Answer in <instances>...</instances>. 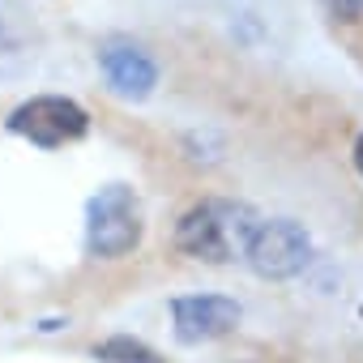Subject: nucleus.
<instances>
[{"mask_svg":"<svg viewBox=\"0 0 363 363\" xmlns=\"http://www.w3.org/2000/svg\"><path fill=\"white\" fill-rule=\"evenodd\" d=\"M257 223L261 218H257L252 206L214 197V201L193 206L184 218H179L175 244H179V252H189V257H197L206 265H227V261L248 252V240H252Z\"/></svg>","mask_w":363,"mask_h":363,"instance_id":"obj_1","label":"nucleus"},{"mask_svg":"<svg viewBox=\"0 0 363 363\" xmlns=\"http://www.w3.org/2000/svg\"><path fill=\"white\" fill-rule=\"evenodd\" d=\"M141 206L128 184H107L86 201V252L94 261H120L141 244Z\"/></svg>","mask_w":363,"mask_h":363,"instance_id":"obj_2","label":"nucleus"},{"mask_svg":"<svg viewBox=\"0 0 363 363\" xmlns=\"http://www.w3.org/2000/svg\"><path fill=\"white\" fill-rule=\"evenodd\" d=\"M5 128L39 150H60L69 141H82L90 133V116L82 103L73 99H60V94H39V99H26L22 107L9 111Z\"/></svg>","mask_w":363,"mask_h":363,"instance_id":"obj_3","label":"nucleus"},{"mask_svg":"<svg viewBox=\"0 0 363 363\" xmlns=\"http://www.w3.org/2000/svg\"><path fill=\"white\" fill-rule=\"evenodd\" d=\"M244 261L252 265V274L282 282V278H295V274L308 269V261H312V240H308V231H303L299 223H291V218H261L257 231H252V240H248Z\"/></svg>","mask_w":363,"mask_h":363,"instance_id":"obj_4","label":"nucleus"},{"mask_svg":"<svg viewBox=\"0 0 363 363\" xmlns=\"http://www.w3.org/2000/svg\"><path fill=\"white\" fill-rule=\"evenodd\" d=\"M244 308L227 295H179L171 299V320H175V337L179 342H214L223 333H231L240 325Z\"/></svg>","mask_w":363,"mask_h":363,"instance_id":"obj_5","label":"nucleus"},{"mask_svg":"<svg viewBox=\"0 0 363 363\" xmlns=\"http://www.w3.org/2000/svg\"><path fill=\"white\" fill-rule=\"evenodd\" d=\"M99 65H103L107 86H111L120 99H150L154 86H158V65H154L150 52L137 48L133 39H107V43L99 48Z\"/></svg>","mask_w":363,"mask_h":363,"instance_id":"obj_6","label":"nucleus"},{"mask_svg":"<svg viewBox=\"0 0 363 363\" xmlns=\"http://www.w3.org/2000/svg\"><path fill=\"white\" fill-rule=\"evenodd\" d=\"M94 359L99 363H162L145 342H133V337H107V342H99Z\"/></svg>","mask_w":363,"mask_h":363,"instance_id":"obj_7","label":"nucleus"},{"mask_svg":"<svg viewBox=\"0 0 363 363\" xmlns=\"http://www.w3.org/2000/svg\"><path fill=\"white\" fill-rule=\"evenodd\" d=\"M325 9L337 22H359L363 18V0H325Z\"/></svg>","mask_w":363,"mask_h":363,"instance_id":"obj_8","label":"nucleus"},{"mask_svg":"<svg viewBox=\"0 0 363 363\" xmlns=\"http://www.w3.org/2000/svg\"><path fill=\"white\" fill-rule=\"evenodd\" d=\"M354 171H359V175H363V137H359V141H354Z\"/></svg>","mask_w":363,"mask_h":363,"instance_id":"obj_9","label":"nucleus"}]
</instances>
